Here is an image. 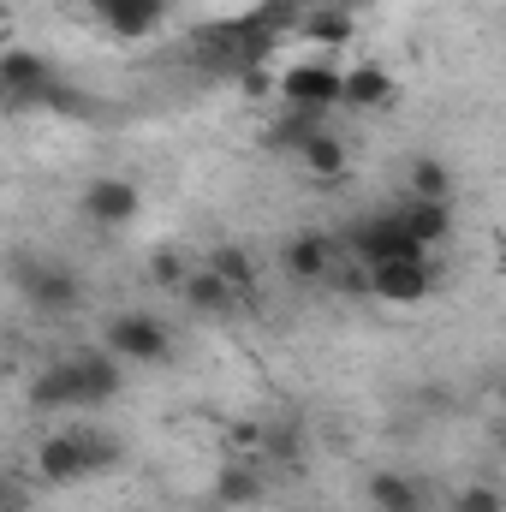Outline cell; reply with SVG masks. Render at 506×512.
I'll use <instances>...</instances> for the list:
<instances>
[{"label": "cell", "mask_w": 506, "mask_h": 512, "mask_svg": "<svg viewBox=\"0 0 506 512\" xmlns=\"http://www.w3.org/2000/svg\"><path fill=\"white\" fill-rule=\"evenodd\" d=\"M120 459L114 435H96V429H72V435H48L36 447V477L42 483H84L96 471H108Z\"/></svg>", "instance_id": "cell-1"}, {"label": "cell", "mask_w": 506, "mask_h": 512, "mask_svg": "<svg viewBox=\"0 0 506 512\" xmlns=\"http://www.w3.org/2000/svg\"><path fill=\"white\" fill-rule=\"evenodd\" d=\"M6 274L30 298V310H42V316H72L84 304V280L72 268H60V262H42L36 251H12Z\"/></svg>", "instance_id": "cell-2"}, {"label": "cell", "mask_w": 506, "mask_h": 512, "mask_svg": "<svg viewBox=\"0 0 506 512\" xmlns=\"http://www.w3.org/2000/svg\"><path fill=\"white\" fill-rule=\"evenodd\" d=\"M102 352H114L120 364H167L173 358V334H167V322H155L143 310H120L102 328Z\"/></svg>", "instance_id": "cell-3"}, {"label": "cell", "mask_w": 506, "mask_h": 512, "mask_svg": "<svg viewBox=\"0 0 506 512\" xmlns=\"http://www.w3.org/2000/svg\"><path fill=\"white\" fill-rule=\"evenodd\" d=\"M78 215L90 227H102V233H126L131 221L143 215V191L131 179H120V173H102V179H90L78 191Z\"/></svg>", "instance_id": "cell-4"}, {"label": "cell", "mask_w": 506, "mask_h": 512, "mask_svg": "<svg viewBox=\"0 0 506 512\" xmlns=\"http://www.w3.org/2000/svg\"><path fill=\"white\" fill-rule=\"evenodd\" d=\"M274 90H280V102L298 108V114H328V108H340V66L316 54V60H304V66H286V72L274 78Z\"/></svg>", "instance_id": "cell-5"}, {"label": "cell", "mask_w": 506, "mask_h": 512, "mask_svg": "<svg viewBox=\"0 0 506 512\" xmlns=\"http://www.w3.org/2000/svg\"><path fill=\"white\" fill-rule=\"evenodd\" d=\"M364 286L381 304H423L435 292V268H429V256H399V262L364 268Z\"/></svg>", "instance_id": "cell-6"}, {"label": "cell", "mask_w": 506, "mask_h": 512, "mask_svg": "<svg viewBox=\"0 0 506 512\" xmlns=\"http://www.w3.org/2000/svg\"><path fill=\"white\" fill-rule=\"evenodd\" d=\"M352 256L364 262V268H376V262H399V256H429L405 227H399V215L387 209V215H370L358 233H352Z\"/></svg>", "instance_id": "cell-7"}, {"label": "cell", "mask_w": 506, "mask_h": 512, "mask_svg": "<svg viewBox=\"0 0 506 512\" xmlns=\"http://www.w3.org/2000/svg\"><path fill=\"white\" fill-rule=\"evenodd\" d=\"M114 36H126V42H143V36H155L161 30V18H167V6L173 0H84Z\"/></svg>", "instance_id": "cell-8"}, {"label": "cell", "mask_w": 506, "mask_h": 512, "mask_svg": "<svg viewBox=\"0 0 506 512\" xmlns=\"http://www.w3.org/2000/svg\"><path fill=\"white\" fill-rule=\"evenodd\" d=\"M66 364H72V382H78V405H102V399H114L120 382H126V364L114 352H102V346H90V352H78Z\"/></svg>", "instance_id": "cell-9"}, {"label": "cell", "mask_w": 506, "mask_h": 512, "mask_svg": "<svg viewBox=\"0 0 506 512\" xmlns=\"http://www.w3.org/2000/svg\"><path fill=\"white\" fill-rule=\"evenodd\" d=\"M393 102V78H387V66L376 60H364V66H340V108H352V114H381Z\"/></svg>", "instance_id": "cell-10"}, {"label": "cell", "mask_w": 506, "mask_h": 512, "mask_svg": "<svg viewBox=\"0 0 506 512\" xmlns=\"http://www.w3.org/2000/svg\"><path fill=\"white\" fill-rule=\"evenodd\" d=\"M191 54H197L203 66H245V60H251V36H245L239 18H227V24H197Z\"/></svg>", "instance_id": "cell-11"}, {"label": "cell", "mask_w": 506, "mask_h": 512, "mask_svg": "<svg viewBox=\"0 0 506 512\" xmlns=\"http://www.w3.org/2000/svg\"><path fill=\"white\" fill-rule=\"evenodd\" d=\"M364 501L376 512H429L423 483L405 477V471H370V477H364Z\"/></svg>", "instance_id": "cell-12"}, {"label": "cell", "mask_w": 506, "mask_h": 512, "mask_svg": "<svg viewBox=\"0 0 506 512\" xmlns=\"http://www.w3.org/2000/svg\"><path fill=\"white\" fill-rule=\"evenodd\" d=\"M292 155H298V167H304L310 179H346V173H352V155H346V143H340L328 126H316L304 143H298V149H292Z\"/></svg>", "instance_id": "cell-13"}, {"label": "cell", "mask_w": 506, "mask_h": 512, "mask_svg": "<svg viewBox=\"0 0 506 512\" xmlns=\"http://www.w3.org/2000/svg\"><path fill=\"white\" fill-rule=\"evenodd\" d=\"M280 262H286V274H292V280H304V286H310V280H322V274L334 268V239H328V233H298V239L280 251Z\"/></svg>", "instance_id": "cell-14"}, {"label": "cell", "mask_w": 506, "mask_h": 512, "mask_svg": "<svg viewBox=\"0 0 506 512\" xmlns=\"http://www.w3.org/2000/svg\"><path fill=\"white\" fill-rule=\"evenodd\" d=\"M393 215H399V227H405L423 251H435V245L453 233V209H447V203H417V197H411V203L393 209Z\"/></svg>", "instance_id": "cell-15"}, {"label": "cell", "mask_w": 506, "mask_h": 512, "mask_svg": "<svg viewBox=\"0 0 506 512\" xmlns=\"http://www.w3.org/2000/svg\"><path fill=\"white\" fill-rule=\"evenodd\" d=\"M179 298H185L197 316H227V310L239 304V292H233L227 280H215L209 268H191V274L179 280Z\"/></svg>", "instance_id": "cell-16"}, {"label": "cell", "mask_w": 506, "mask_h": 512, "mask_svg": "<svg viewBox=\"0 0 506 512\" xmlns=\"http://www.w3.org/2000/svg\"><path fill=\"white\" fill-rule=\"evenodd\" d=\"M405 191H411L417 203H453V173H447V161H435V155H411V167H405Z\"/></svg>", "instance_id": "cell-17"}, {"label": "cell", "mask_w": 506, "mask_h": 512, "mask_svg": "<svg viewBox=\"0 0 506 512\" xmlns=\"http://www.w3.org/2000/svg\"><path fill=\"white\" fill-rule=\"evenodd\" d=\"M30 411H66V405H78V382H72V364L60 358V364H48L36 382H30Z\"/></svg>", "instance_id": "cell-18"}, {"label": "cell", "mask_w": 506, "mask_h": 512, "mask_svg": "<svg viewBox=\"0 0 506 512\" xmlns=\"http://www.w3.org/2000/svg\"><path fill=\"white\" fill-rule=\"evenodd\" d=\"M0 84L18 96H48V60L42 54H6L0 60Z\"/></svg>", "instance_id": "cell-19"}, {"label": "cell", "mask_w": 506, "mask_h": 512, "mask_svg": "<svg viewBox=\"0 0 506 512\" xmlns=\"http://www.w3.org/2000/svg\"><path fill=\"white\" fill-rule=\"evenodd\" d=\"M203 268H209L215 280H227V286H233L239 298H245V292L256 286V262H251V251H239V245H215Z\"/></svg>", "instance_id": "cell-20"}, {"label": "cell", "mask_w": 506, "mask_h": 512, "mask_svg": "<svg viewBox=\"0 0 506 512\" xmlns=\"http://www.w3.org/2000/svg\"><path fill=\"white\" fill-rule=\"evenodd\" d=\"M215 495H221V507H251L256 495H262L256 465H227V471L215 477Z\"/></svg>", "instance_id": "cell-21"}, {"label": "cell", "mask_w": 506, "mask_h": 512, "mask_svg": "<svg viewBox=\"0 0 506 512\" xmlns=\"http://www.w3.org/2000/svg\"><path fill=\"white\" fill-rule=\"evenodd\" d=\"M185 274H191L185 251H155V256H149V280H155V286H173V292H179V280H185Z\"/></svg>", "instance_id": "cell-22"}, {"label": "cell", "mask_w": 506, "mask_h": 512, "mask_svg": "<svg viewBox=\"0 0 506 512\" xmlns=\"http://www.w3.org/2000/svg\"><path fill=\"white\" fill-rule=\"evenodd\" d=\"M304 36H310V42H346V36H352V18H346V12H310Z\"/></svg>", "instance_id": "cell-23"}, {"label": "cell", "mask_w": 506, "mask_h": 512, "mask_svg": "<svg viewBox=\"0 0 506 512\" xmlns=\"http://www.w3.org/2000/svg\"><path fill=\"white\" fill-rule=\"evenodd\" d=\"M453 512H501V489H489V483H471V489H459Z\"/></svg>", "instance_id": "cell-24"}, {"label": "cell", "mask_w": 506, "mask_h": 512, "mask_svg": "<svg viewBox=\"0 0 506 512\" xmlns=\"http://www.w3.org/2000/svg\"><path fill=\"white\" fill-rule=\"evenodd\" d=\"M262 453L292 459V453H298V429H262Z\"/></svg>", "instance_id": "cell-25"}, {"label": "cell", "mask_w": 506, "mask_h": 512, "mask_svg": "<svg viewBox=\"0 0 506 512\" xmlns=\"http://www.w3.org/2000/svg\"><path fill=\"white\" fill-rule=\"evenodd\" d=\"M0 512H24V495H12V489H0Z\"/></svg>", "instance_id": "cell-26"}]
</instances>
